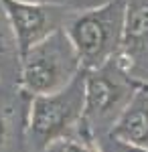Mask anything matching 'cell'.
I'll return each mask as SVG.
<instances>
[{
  "instance_id": "obj_1",
  "label": "cell",
  "mask_w": 148,
  "mask_h": 152,
  "mask_svg": "<svg viewBox=\"0 0 148 152\" xmlns=\"http://www.w3.org/2000/svg\"><path fill=\"white\" fill-rule=\"evenodd\" d=\"M83 102V71L71 85L57 94L31 97L26 118L29 152H49L57 142L85 132Z\"/></svg>"
},
{
  "instance_id": "obj_2",
  "label": "cell",
  "mask_w": 148,
  "mask_h": 152,
  "mask_svg": "<svg viewBox=\"0 0 148 152\" xmlns=\"http://www.w3.org/2000/svg\"><path fill=\"white\" fill-rule=\"evenodd\" d=\"M126 23V0H106L71 16L65 33L77 51L83 71L97 69L120 55Z\"/></svg>"
},
{
  "instance_id": "obj_3",
  "label": "cell",
  "mask_w": 148,
  "mask_h": 152,
  "mask_svg": "<svg viewBox=\"0 0 148 152\" xmlns=\"http://www.w3.org/2000/svg\"><path fill=\"white\" fill-rule=\"evenodd\" d=\"M21 61V89L31 97L49 95L65 89L81 75V61L65 26L45 37L26 53L18 55Z\"/></svg>"
},
{
  "instance_id": "obj_4",
  "label": "cell",
  "mask_w": 148,
  "mask_h": 152,
  "mask_svg": "<svg viewBox=\"0 0 148 152\" xmlns=\"http://www.w3.org/2000/svg\"><path fill=\"white\" fill-rule=\"evenodd\" d=\"M140 85L118 57L97 69L83 71V128L93 138L108 134Z\"/></svg>"
},
{
  "instance_id": "obj_5",
  "label": "cell",
  "mask_w": 148,
  "mask_h": 152,
  "mask_svg": "<svg viewBox=\"0 0 148 152\" xmlns=\"http://www.w3.org/2000/svg\"><path fill=\"white\" fill-rule=\"evenodd\" d=\"M0 6L14 37L16 55L26 53L39 41L55 33L57 28H63V8L55 4L37 0H0Z\"/></svg>"
},
{
  "instance_id": "obj_6",
  "label": "cell",
  "mask_w": 148,
  "mask_h": 152,
  "mask_svg": "<svg viewBox=\"0 0 148 152\" xmlns=\"http://www.w3.org/2000/svg\"><path fill=\"white\" fill-rule=\"evenodd\" d=\"M120 63L140 83H148V0H126Z\"/></svg>"
},
{
  "instance_id": "obj_7",
  "label": "cell",
  "mask_w": 148,
  "mask_h": 152,
  "mask_svg": "<svg viewBox=\"0 0 148 152\" xmlns=\"http://www.w3.org/2000/svg\"><path fill=\"white\" fill-rule=\"evenodd\" d=\"M116 140L134 144L140 148H148V85L142 83L138 87L130 104L116 120L112 130L108 132Z\"/></svg>"
},
{
  "instance_id": "obj_8",
  "label": "cell",
  "mask_w": 148,
  "mask_h": 152,
  "mask_svg": "<svg viewBox=\"0 0 148 152\" xmlns=\"http://www.w3.org/2000/svg\"><path fill=\"white\" fill-rule=\"evenodd\" d=\"M49 152H102L100 146L95 144L93 136L87 132H81L77 136H71L67 140L57 142Z\"/></svg>"
},
{
  "instance_id": "obj_9",
  "label": "cell",
  "mask_w": 148,
  "mask_h": 152,
  "mask_svg": "<svg viewBox=\"0 0 148 152\" xmlns=\"http://www.w3.org/2000/svg\"><path fill=\"white\" fill-rule=\"evenodd\" d=\"M93 140H95V144L100 146L102 152H148V148H140V146H134V144H126L122 140H116L114 136H110V134L95 136Z\"/></svg>"
},
{
  "instance_id": "obj_10",
  "label": "cell",
  "mask_w": 148,
  "mask_h": 152,
  "mask_svg": "<svg viewBox=\"0 0 148 152\" xmlns=\"http://www.w3.org/2000/svg\"><path fill=\"white\" fill-rule=\"evenodd\" d=\"M10 132H12V122H10L8 107L0 105V152L6 150V146L10 142Z\"/></svg>"
},
{
  "instance_id": "obj_11",
  "label": "cell",
  "mask_w": 148,
  "mask_h": 152,
  "mask_svg": "<svg viewBox=\"0 0 148 152\" xmlns=\"http://www.w3.org/2000/svg\"><path fill=\"white\" fill-rule=\"evenodd\" d=\"M12 45L16 49L12 31H10V26H8V20H6V16H4V18L0 16V59H4L8 55V51H10Z\"/></svg>"
},
{
  "instance_id": "obj_12",
  "label": "cell",
  "mask_w": 148,
  "mask_h": 152,
  "mask_svg": "<svg viewBox=\"0 0 148 152\" xmlns=\"http://www.w3.org/2000/svg\"><path fill=\"white\" fill-rule=\"evenodd\" d=\"M146 85H148V83H146Z\"/></svg>"
}]
</instances>
